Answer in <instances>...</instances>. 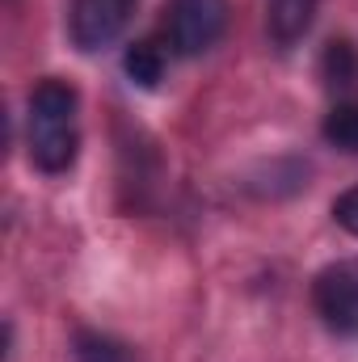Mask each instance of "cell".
Masks as SVG:
<instances>
[{"instance_id": "5b68a950", "label": "cell", "mask_w": 358, "mask_h": 362, "mask_svg": "<svg viewBox=\"0 0 358 362\" xmlns=\"http://www.w3.org/2000/svg\"><path fill=\"white\" fill-rule=\"evenodd\" d=\"M316 8H321V0H266V30H270V38H274L282 51H287V47H295V42L312 30Z\"/></svg>"}, {"instance_id": "7a4b0ae2", "label": "cell", "mask_w": 358, "mask_h": 362, "mask_svg": "<svg viewBox=\"0 0 358 362\" xmlns=\"http://www.w3.org/2000/svg\"><path fill=\"white\" fill-rule=\"evenodd\" d=\"M228 30V0H169L165 38L178 55L211 51Z\"/></svg>"}, {"instance_id": "9c48e42d", "label": "cell", "mask_w": 358, "mask_h": 362, "mask_svg": "<svg viewBox=\"0 0 358 362\" xmlns=\"http://www.w3.org/2000/svg\"><path fill=\"white\" fill-rule=\"evenodd\" d=\"M76 362H135L131 350L105 333H76Z\"/></svg>"}, {"instance_id": "8992f818", "label": "cell", "mask_w": 358, "mask_h": 362, "mask_svg": "<svg viewBox=\"0 0 358 362\" xmlns=\"http://www.w3.org/2000/svg\"><path fill=\"white\" fill-rule=\"evenodd\" d=\"M122 68H127V76H131L135 85L156 89V85H161V76H165V51H161L152 38H139V42H131V47H127Z\"/></svg>"}, {"instance_id": "3957f363", "label": "cell", "mask_w": 358, "mask_h": 362, "mask_svg": "<svg viewBox=\"0 0 358 362\" xmlns=\"http://www.w3.org/2000/svg\"><path fill=\"white\" fill-rule=\"evenodd\" d=\"M312 303H316V316L333 333L358 337V257H342L316 274Z\"/></svg>"}, {"instance_id": "6da1fadb", "label": "cell", "mask_w": 358, "mask_h": 362, "mask_svg": "<svg viewBox=\"0 0 358 362\" xmlns=\"http://www.w3.org/2000/svg\"><path fill=\"white\" fill-rule=\"evenodd\" d=\"M25 148L42 173H68L81 152V97L68 81H42L30 93Z\"/></svg>"}, {"instance_id": "30bf717a", "label": "cell", "mask_w": 358, "mask_h": 362, "mask_svg": "<svg viewBox=\"0 0 358 362\" xmlns=\"http://www.w3.org/2000/svg\"><path fill=\"white\" fill-rule=\"evenodd\" d=\"M333 219H337V228H346L350 236H358V181L346 189V194H337V202H333Z\"/></svg>"}, {"instance_id": "277c9868", "label": "cell", "mask_w": 358, "mask_h": 362, "mask_svg": "<svg viewBox=\"0 0 358 362\" xmlns=\"http://www.w3.org/2000/svg\"><path fill=\"white\" fill-rule=\"evenodd\" d=\"M135 4L139 0H72V8H68V34H72V42L81 51L110 47L127 30Z\"/></svg>"}, {"instance_id": "52a82bcc", "label": "cell", "mask_w": 358, "mask_h": 362, "mask_svg": "<svg viewBox=\"0 0 358 362\" xmlns=\"http://www.w3.org/2000/svg\"><path fill=\"white\" fill-rule=\"evenodd\" d=\"M321 76H325L329 89H350V85H358V51H354V42L333 38V42L325 47V55H321Z\"/></svg>"}, {"instance_id": "ba28073f", "label": "cell", "mask_w": 358, "mask_h": 362, "mask_svg": "<svg viewBox=\"0 0 358 362\" xmlns=\"http://www.w3.org/2000/svg\"><path fill=\"white\" fill-rule=\"evenodd\" d=\"M321 135H325V144L337 148V152H358V101H337V105L325 114Z\"/></svg>"}]
</instances>
